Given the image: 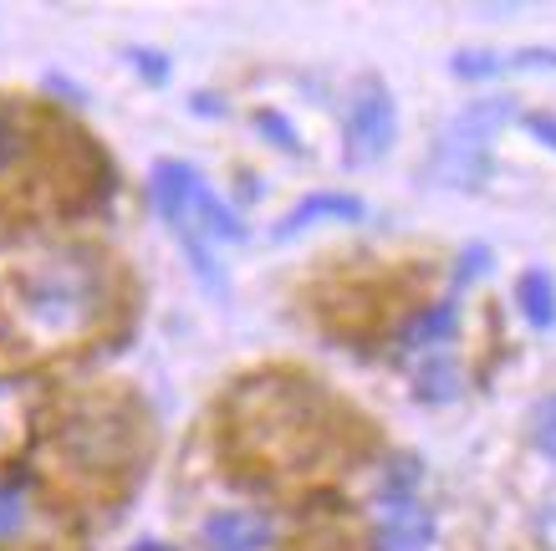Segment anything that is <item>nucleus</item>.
Segmentation results:
<instances>
[{"label": "nucleus", "instance_id": "obj_16", "mask_svg": "<svg viewBox=\"0 0 556 551\" xmlns=\"http://www.w3.org/2000/svg\"><path fill=\"white\" fill-rule=\"evenodd\" d=\"M485 271H490V246H470V251L455 261V281L470 286V281H480Z\"/></svg>", "mask_w": 556, "mask_h": 551}, {"label": "nucleus", "instance_id": "obj_17", "mask_svg": "<svg viewBox=\"0 0 556 551\" xmlns=\"http://www.w3.org/2000/svg\"><path fill=\"white\" fill-rule=\"evenodd\" d=\"M510 67H556L552 47H531V51H510Z\"/></svg>", "mask_w": 556, "mask_h": 551}, {"label": "nucleus", "instance_id": "obj_19", "mask_svg": "<svg viewBox=\"0 0 556 551\" xmlns=\"http://www.w3.org/2000/svg\"><path fill=\"white\" fill-rule=\"evenodd\" d=\"M134 551H169V547H134Z\"/></svg>", "mask_w": 556, "mask_h": 551}, {"label": "nucleus", "instance_id": "obj_14", "mask_svg": "<svg viewBox=\"0 0 556 551\" xmlns=\"http://www.w3.org/2000/svg\"><path fill=\"white\" fill-rule=\"evenodd\" d=\"M255 134H261V138H270V143H281V149H287V153H296V149H302V138L291 134V123H287V117H281V113H255Z\"/></svg>", "mask_w": 556, "mask_h": 551}, {"label": "nucleus", "instance_id": "obj_10", "mask_svg": "<svg viewBox=\"0 0 556 551\" xmlns=\"http://www.w3.org/2000/svg\"><path fill=\"white\" fill-rule=\"evenodd\" d=\"M414 388H419V399H429V403H450L459 393V367H455V358L429 352V358L419 363V373H414Z\"/></svg>", "mask_w": 556, "mask_h": 551}, {"label": "nucleus", "instance_id": "obj_6", "mask_svg": "<svg viewBox=\"0 0 556 551\" xmlns=\"http://www.w3.org/2000/svg\"><path fill=\"white\" fill-rule=\"evenodd\" d=\"M429 541H434V516L419 501L388 505L383 521H378V547L383 551H429Z\"/></svg>", "mask_w": 556, "mask_h": 551}, {"label": "nucleus", "instance_id": "obj_2", "mask_svg": "<svg viewBox=\"0 0 556 551\" xmlns=\"http://www.w3.org/2000/svg\"><path fill=\"white\" fill-rule=\"evenodd\" d=\"M342 138H348V159L353 164H378L393 138H399V102L388 92L383 77H357L342 102Z\"/></svg>", "mask_w": 556, "mask_h": 551}, {"label": "nucleus", "instance_id": "obj_8", "mask_svg": "<svg viewBox=\"0 0 556 551\" xmlns=\"http://www.w3.org/2000/svg\"><path fill=\"white\" fill-rule=\"evenodd\" d=\"M516 301H521L531 327H552L556 322V286L546 271H526L521 281H516Z\"/></svg>", "mask_w": 556, "mask_h": 551}, {"label": "nucleus", "instance_id": "obj_1", "mask_svg": "<svg viewBox=\"0 0 556 551\" xmlns=\"http://www.w3.org/2000/svg\"><path fill=\"white\" fill-rule=\"evenodd\" d=\"M102 261L77 246H41L21 255L5 281V317L36 352L83 342L102 317Z\"/></svg>", "mask_w": 556, "mask_h": 551}, {"label": "nucleus", "instance_id": "obj_12", "mask_svg": "<svg viewBox=\"0 0 556 551\" xmlns=\"http://www.w3.org/2000/svg\"><path fill=\"white\" fill-rule=\"evenodd\" d=\"M450 67H455V77H490V72H510V57H501V51H459Z\"/></svg>", "mask_w": 556, "mask_h": 551}, {"label": "nucleus", "instance_id": "obj_9", "mask_svg": "<svg viewBox=\"0 0 556 551\" xmlns=\"http://www.w3.org/2000/svg\"><path fill=\"white\" fill-rule=\"evenodd\" d=\"M459 327V317H455V301H434L429 312H419V317L408 322V333H404V348H414V352H429V348H439L444 337Z\"/></svg>", "mask_w": 556, "mask_h": 551}, {"label": "nucleus", "instance_id": "obj_13", "mask_svg": "<svg viewBox=\"0 0 556 551\" xmlns=\"http://www.w3.org/2000/svg\"><path fill=\"white\" fill-rule=\"evenodd\" d=\"M21 526H26V496H21L16 485L0 480V541H11Z\"/></svg>", "mask_w": 556, "mask_h": 551}, {"label": "nucleus", "instance_id": "obj_4", "mask_svg": "<svg viewBox=\"0 0 556 551\" xmlns=\"http://www.w3.org/2000/svg\"><path fill=\"white\" fill-rule=\"evenodd\" d=\"M204 547L210 551H266L270 547V521L255 511H215L204 521Z\"/></svg>", "mask_w": 556, "mask_h": 551}, {"label": "nucleus", "instance_id": "obj_18", "mask_svg": "<svg viewBox=\"0 0 556 551\" xmlns=\"http://www.w3.org/2000/svg\"><path fill=\"white\" fill-rule=\"evenodd\" d=\"M526 128H531L546 149H556V117L552 113H526Z\"/></svg>", "mask_w": 556, "mask_h": 551}, {"label": "nucleus", "instance_id": "obj_3", "mask_svg": "<svg viewBox=\"0 0 556 551\" xmlns=\"http://www.w3.org/2000/svg\"><path fill=\"white\" fill-rule=\"evenodd\" d=\"M36 153H41V134H36L31 108L0 98V184L21 179Z\"/></svg>", "mask_w": 556, "mask_h": 551}, {"label": "nucleus", "instance_id": "obj_5", "mask_svg": "<svg viewBox=\"0 0 556 551\" xmlns=\"http://www.w3.org/2000/svg\"><path fill=\"white\" fill-rule=\"evenodd\" d=\"M357 215H363V200L321 189V195H306L302 204H291L287 215L270 225V240H291L296 230H312V225H321V220H357Z\"/></svg>", "mask_w": 556, "mask_h": 551}, {"label": "nucleus", "instance_id": "obj_11", "mask_svg": "<svg viewBox=\"0 0 556 551\" xmlns=\"http://www.w3.org/2000/svg\"><path fill=\"white\" fill-rule=\"evenodd\" d=\"M419 480H424V465L414 460V454H399V460L383 469V480H378V501H383V511H388V505H408V501H414Z\"/></svg>", "mask_w": 556, "mask_h": 551}, {"label": "nucleus", "instance_id": "obj_15", "mask_svg": "<svg viewBox=\"0 0 556 551\" xmlns=\"http://www.w3.org/2000/svg\"><path fill=\"white\" fill-rule=\"evenodd\" d=\"M536 450L546 454V460H556V393L536 409Z\"/></svg>", "mask_w": 556, "mask_h": 551}, {"label": "nucleus", "instance_id": "obj_7", "mask_svg": "<svg viewBox=\"0 0 556 551\" xmlns=\"http://www.w3.org/2000/svg\"><path fill=\"white\" fill-rule=\"evenodd\" d=\"M194 225L204 230V240H225V246H245V220L219 200L215 189H204V179L194 184Z\"/></svg>", "mask_w": 556, "mask_h": 551}]
</instances>
